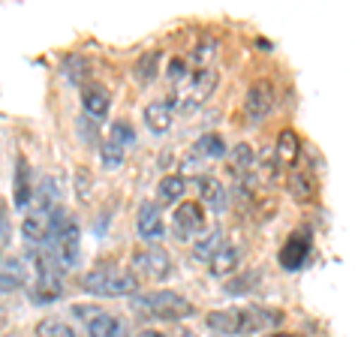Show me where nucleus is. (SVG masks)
<instances>
[{"instance_id":"c85d7f7f","label":"nucleus","mask_w":361,"mask_h":337,"mask_svg":"<svg viewBox=\"0 0 361 337\" xmlns=\"http://www.w3.org/2000/svg\"><path fill=\"white\" fill-rule=\"evenodd\" d=\"M214 51H217V42H214V39H208V42H202V46L196 49V54H193V61L199 63V70H205V63H211V61H214Z\"/></svg>"},{"instance_id":"9d476101","label":"nucleus","mask_w":361,"mask_h":337,"mask_svg":"<svg viewBox=\"0 0 361 337\" xmlns=\"http://www.w3.org/2000/svg\"><path fill=\"white\" fill-rule=\"evenodd\" d=\"M49 232H51V211H39V208H33L25 214V223H21V235L33 244H45L49 241Z\"/></svg>"},{"instance_id":"72a5a7b5","label":"nucleus","mask_w":361,"mask_h":337,"mask_svg":"<svg viewBox=\"0 0 361 337\" xmlns=\"http://www.w3.org/2000/svg\"><path fill=\"white\" fill-rule=\"evenodd\" d=\"M271 337H298V334H271Z\"/></svg>"},{"instance_id":"ddd939ff","label":"nucleus","mask_w":361,"mask_h":337,"mask_svg":"<svg viewBox=\"0 0 361 337\" xmlns=\"http://www.w3.org/2000/svg\"><path fill=\"white\" fill-rule=\"evenodd\" d=\"M172 118H175V109L172 103H163V99H157V103L145 109V123H148V130L157 133V136L172 130Z\"/></svg>"},{"instance_id":"a211bd4d","label":"nucleus","mask_w":361,"mask_h":337,"mask_svg":"<svg viewBox=\"0 0 361 337\" xmlns=\"http://www.w3.org/2000/svg\"><path fill=\"white\" fill-rule=\"evenodd\" d=\"M235 265H238V250L229 247V244H220V250L208 259V271L214 277H226V274L235 271Z\"/></svg>"},{"instance_id":"6e6552de","label":"nucleus","mask_w":361,"mask_h":337,"mask_svg":"<svg viewBox=\"0 0 361 337\" xmlns=\"http://www.w3.org/2000/svg\"><path fill=\"white\" fill-rule=\"evenodd\" d=\"M175 235L178 238H193L205 229V211H202L199 202H180L175 208Z\"/></svg>"},{"instance_id":"cd10ccee","label":"nucleus","mask_w":361,"mask_h":337,"mask_svg":"<svg viewBox=\"0 0 361 337\" xmlns=\"http://www.w3.org/2000/svg\"><path fill=\"white\" fill-rule=\"evenodd\" d=\"M66 82H82V75H85V70H87V63H85V58L82 54H70V58H66Z\"/></svg>"},{"instance_id":"39448f33","label":"nucleus","mask_w":361,"mask_h":337,"mask_svg":"<svg viewBox=\"0 0 361 337\" xmlns=\"http://www.w3.org/2000/svg\"><path fill=\"white\" fill-rule=\"evenodd\" d=\"M214 87H217V73H214L211 66H205V70H199L196 75H190L184 97H180L172 109H180V111H193V109H199V106L211 97Z\"/></svg>"},{"instance_id":"c756f323","label":"nucleus","mask_w":361,"mask_h":337,"mask_svg":"<svg viewBox=\"0 0 361 337\" xmlns=\"http://www.w3.org/2000/svg\"><path fill=\"white\" fill-rule=\"evenodd\" d=\"M169 78H172V82H187V63L180 58H175L169 63Z\"/></svg>"},{"instance_id":"2eb2a0df","label":"nucleus","mask_w":361,"mask_h":337,"mask_svg":"<svg viewBox=\"0 0 361 337\" xmlns=\"http://www.w3.org/2000/svg\"><path fill=\"white\" fill-rule=\"evenodd\" d=\"M25 265H21V259H16V256H0V289L13 292L18 286H25Z\"/></svg>"},{"instance_id":"473e14b6","label":"nucleus","mask_w":361,"mask_h":337,"mask_svg":"<svg viewBox=\"0 0 361 337\" xmlns=\"http://www.w3.org/2000/svg\"><path fill=\"white\" fill-rule=\"evenodd\" d=\"M178 337H196V334H193V331H180Z\"/></svg>"},{"instance_id":"7c9ffc66","label":"nucleus","mask_w":361,"mask_h":337,"mask_svg":"<svg viewBox=\"0 0 361 337\" xmlns=\"http://www.w3.org/2000/svg\"><path fill=\"white\" fill-rule=\"evenodd\" d=\"M9 244V229H6V220H4V205H0V256H4Z\"/></svg>"},{"instance_id":"f257e3e1","label":"nucleus","mask_w":361,"mask_h":337,"mask_svg":"<svg viewBox=\"0 0 361 337\" xmlns=\"http://www.w3.org/2000/svg\"><path fill=\"white\" fill-rule=\"evenodd\" d=\"M283 313L274 310H262V307H244V310H211L205 322L211 331L217 334H253V331H265L271 325H280Z\"/></svg>"},{"instance_id":"f8f14e48","label":"nucleus","mask_w":361,"mask_h":337,"mask_svg":"<svg viewBox=\"0 0 361 337\" xmlns=\"http://www.w3.org/2000/svg\"><path fill=\"white\" fill-rule=\"evenodd\" d=\"M310 253V241L304 238V235H292V238L283 244V250H280V265L286 268V271H298L304 265Z\"/></svg>"},{"instance_id":"423d86ee","label":"nucleus","mask_w":361,"mask_h":337,"mask_svg":"<svg viewBox=\"0 0 361 337\" xmlns=\"http://www.w3.org/2000/svg\"><path fill=\"white\" fill-rule=\"evenodd\" d=\"M133 268L139 274L145 277H151V280H166V277H172V259H169V253L163 250V247H145V250H139L133 256ZM133 271V274H135Z\"/></svg>"},{"instance_id":"5701e85b","label":"nucleus","mask_w":361,"mask_h":337,"mask_svg":"<svg viewBox=\"0 0 361 337\" xmlns=\"http://www.w3.org/2000/svg\"><path fill=\"white\" fill-rule=\"evenodd\" d=\"M298 148H301V139L292 130H283L280 133V139H277V160L295 163L298 160Z\"/></svg>"},{"instance_id":"b1692460","label":"nucleus","mask_w":361,"mask_h":337,"mask_svg":"<svg viewBox=\"0 0 361 337\" xmlns=\"http://www.w3.org/2000/svg\"><path fill=\"white\" fill-rule=\"evenodd\" d=\"M220 241H223V232H220V229H211V232L205 235V238H199V241H196L193 256H196L199 262H208L211 256L220 250Z\"/></svg>"},{"instance_id":"f03ea898","label":"nucleus","mask_w":361,"mask_h":337,"mask_svg":"<svg viewBox=\"0 0 361 337\" xmlns=\"http://www.w3.org/2000/svg\"><path fill=\"white\" fill-rule=\"evenodd\" d=\"M133 310L139 313L142 319H187L193 317L196 307L190 305L184 295L178 292H148V295L133 298Z\"/></svg>"},{"instance_id":"6ab92c4d","label":"nucleus","mask_w":361,"mask_h":337,"mask_svg":"<svg viewBox=\"0 0 361 337\" xmlns=\"http://www.w3.org/2000/svg\"><path fill=\"white\" fill-rule=\"evenodd\" d=\"M33 199L30 187V166L25 157H18V172H16V208H27V202Z\"/></svg>"},{"instance_id":"393cba45","label":"nucleus","mask_w":361,"mask_h":337,"mask_svg":"<svg viewBox=\"0 0 361 337\" xmlns=\"http://www.w3.org/2000/svg\"><path fill=\"white\" fill-rule=\"evenodd\" d=\"M109 142H115L121 151H123V148H130V145L135 142V130L130 127V121H115V123H111Z\"/></svg>"},{"instance_id":"2f4dec72","label":"nucleus","mask_w":361,"mask_h":337,"mask_svg":"<svg viewBox=\"0 0 361 337\" xmlns=\"http://www.w3.org/2000/svg\"><path fill=\"white\" fill-rule=\"evenodd\" d=\"M139 337H163V334H157V331H145V334H139Z\"/></svg>"},{"instance_id":"7ed1b4c3","label":"nucleus","mask_w":361,"mask_h":337,"mask_svg":"<svg viewBox=\"0 0 361 337\" xmlns=\"http://www.w3.org/2000/svg\"><path fill=\"white\" fill-rule=\"evenodd\" d=\"M82 286L87 292H94L99 298H123V295H135L139 292V277L123 268H94L82 277Z\"/></svg>"},{"instance_id":"4468645a","label":"nucleus","mask_w":361,"mask_h":337,"mask_svg":"<svg viewBox=\"0 0 361 337\" xmlns=\"http://www.w3.org/2000/svg\"><path fill=\"white\" fill-rule=\"evenodd\" d=\"M109 106H111V97H109L106 87L87 85L85 91H82V109H85V115H90V118H106L109 115Z\"/></svg>"},{"instance_id":"1a4fd4ad","label":"nucleus","mask_w":361,"mask_h":337,"mask_svg":"<svg viewBox=\"0 0 361 337\" xmlns=\"http://www.w3.org/2000/svg\"><path fill=\"white\" fill-rule=\"evenodd\" d=\"M85 325H87V337H130L127 325L115 313H106V310H97Z\"/></svg>"},{"instance_id":"0eeeda50","label":"nucleus","mask_w":361,"mask_h":337,"mask_svg":"<svg viewBox=\"0 0 361 337\" xmlns=\"http://www.w3.org/2000/svg\"><path fill=\"white\" fill-rule=\"evenodd\" d=\"M274 85L271 82H253L250 85V91H247V99H244V115L250 118V121H265L268 118V111L274 109Z\"/></svg>"},{"instance_id":"dca6fc26","label":"nucleus","mask_w":361,"mask_h":337,"mask_svg":"<svg viewBox=\"0 0 361 337\" xmlns=\"http://www.w3.org/2000/svg\"><path fill=\"white\" fill-rule=\"evenodd\" d=\"M199 193H202V202H205L208 208H214V211H226V205H229V193H226V187L211 175L199 178Z\"/></svg>"},{"instance_id":"aec40b11","label":"nucleus","mask_w":361,"mask_h":337,"mask_svg":"<svg viewBox=\"0 0 361 337\" xmlns=\"http://www.w3.org/2000/svg\"><path fill=\"white\" fill-rule=\"evenodd\" d=\"M184 193H187V181L180 175H166L160 181V187H157V196H160L163 205H175Z\"/></svg>"},{"instance_id":"f3484780","label":"nucleus","mask_w":361,"mask_h":337,"mask_svg":"<svg viewBox=\"0 0 361 337\" xmlns=\"http://www.w3.org/2000/svg\"><path fill=\"white\" fill-rule=\"evenodd\" d=\"M289 193L295 196V202H310L316 196V181L307 168H292L289 172Z\"/></svg>"},{"instance_id":"20e7f679","label":"nucleus","mask_w":361,"mask_h":337,"mask_svg":"<svg viewBox=\"0 0 361 337\" xmlns=\"http://www.w3.org/2000/svg\"><path fill=\"white\" fill-rule=\"evenodd\" d=\"M78 223L66 217L61 223V229H54L49 235V241L45 244H51V250H54V265H61V271H66V268H75L78 262Z\"/></svg>"},{"instance_id":"4be33fe9","label":"nucleus","mask_w":361,"mask_h":337,"mask_svg":"<svg viewBox=\"0 0 361 337\" xmlns=\"http://www.w3.org/2000/svg\"><path fill=\"white\" fill-rule=\"evenodd\" d=\"M196 157H208V160H220L226 157V142L217 136V133H205L196 142Z\"/></svg>"},{"instance_id":"f704fd0d","label":"nucleus","mask_w":361,"mask_h":337,"mask_svg":"<svg viewBox=\"0 0 361 337\" xmlns=\"http://www.w3.org/2000/svg\"><path fill=\"white\" fill-rule=\"evenodd\" d=\"M6 337H13V334H6Z\"/></svg>"},{"instance_id":"412c9836","label":"nucleus","mask_w":361,"mask_h":337,"mask_svg":"<svg viewBox=\"0 0 361 337\" xmlns=\"http://www.w3.org/2000/svg\"><path fill=\"white\" fill-rule=\"evenodd\" d=\"M160 58H163V54L151 49V51H142V58L135 61V75H139L142 85H151L154 78H157V70H160Z\"/></svg>"},{"instance_id":"9b49d317","label":"nucleus","mask_w":361,"mask_h":337,"mask_svg":"<svg viewBox=\"0 0 361 337\" xmlns=\"http://www.w3.org/2000/svg\"><path fill=\"white\" fill-rule=\"evenodd\" d=\"M135 229H139V235L145 241H157V238H163V217H160V208L154 205V202H148V205H142L139 208V223H135Z\"/></svg>"},{"instance_id":"bb28decb","label":"nucleus","mask_w":361,"mask_h":337,"mask_svg":"<svg viewBox=\"0 0 361 337\" xmlns=\"http://www.w3.org/2000/svg\"><path fill=\"white\" fill-rule=\"evenodd\" d=\"M99 163H103L106 168H118L123 163V151L118 148L115 142H106L103 148H99Z\"/></svg>"},{"instance_id":"a878e982","label":"nucleus","mask_w":361,"mask_h":337,"mask_svg":"<svg viewBox=\"0 0 361 337\" xmlns=\"http://www.w3.org/2000/svg\"><path fill=\"white\" fill-rule=\"evenodd\" d=\"M37 337H78V334L61 319H42L37 325Z\"/></svg>"}]
</instances>
